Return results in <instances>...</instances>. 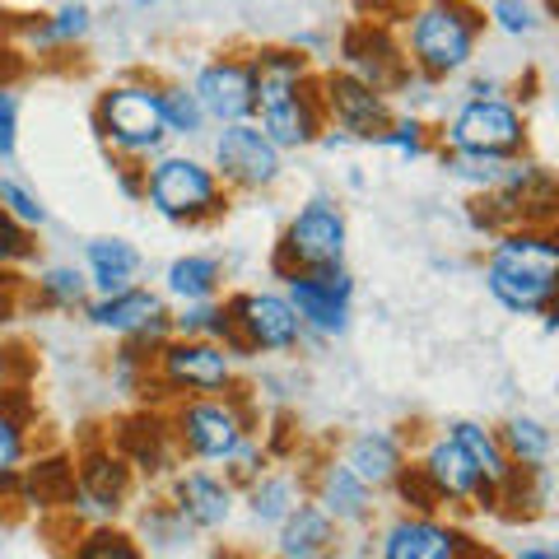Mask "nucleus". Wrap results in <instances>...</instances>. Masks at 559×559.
Listing matches in <instances>:
<instances>
[{"mask_svg":"<svg viewBox=\"0 0 559 559\" xmlns=\"http://www.w3.org/2000/svg\"><path fill=\"white\" fill-rule=\"evenodd\" d=\"M349 252V219L345 205L331 191H312V197L285 219L271 252V275H294V271H326L345 266Z\"/></svg>","mask_w":559,"mask_h":559,"instance_id":"nucleus-7","label":"nucleus"},{"mask_svg":"<svg viewBox=\"0 0 559 559\" xmlns=\"http://www.w3.org/2000/svg\"><path fill=\"white\" fill-rule=\"evenodd\" d=\"M234 388H242V373H238V355L229 345L168 336L159 349H154L150 396H159V406L187 401V396H224Z\"/></svg>","mask_w":559,"mask_h":559,"instance_id":"nucleus-6","label":"nucleus"},{"mask_svg":"<svg viewBox=\"0 0 559 559\" xmlns=\"http://www.w3.org/2000/svg\"><path fill=\"white\" fill-rule=\"evenodd\" d=\"M14 355H20V349H14V345H5V326H0V388H10V373H5V364L14 359Z\"/></svg>","mask_w":559,"mask_h":559,"instance_id":"nucleus-47","label":"nucleus"},{"mask_svg":"<svg viewBox=\"0 0 559 559\" xmlns=\"http://www.w3.org/2000/svg\"><path fill=\"white\" fill-rule=\"evenodd\" d=\"M80 318L94 331H103V336L131 341L140 349H150V355L173 336V322H168L173 308H168V299L159 289L145 285V280L131 285V289H117V294H94Z\"/></svg>","mask_w":559,"mask_h":559,"instance_id":"nucleus-14","label":"nucleus"},{"mask_svg":"<svg viewBox=\"0 0 559 559\" xmlns=\"http://www.w3.org/2000/svg\"><path fill=\"white\" fill-rule=\"evenodd\" d=\"M164 499L197 536H219L238 518V485L215 466H178L164 480Z\"/></svg>","mask_w":559,"mask_h":559,"instance_id":"nucleus-16","label":"nucleus"},{"mask_svg":"<svg viewBox=\"0 0 559 559\" xmlns=\"http://www.w3.org/2000/svg\"><path fill=\"white\" fill-rule=\"evenodd\" d=\"M0 210H5L14 224L33 229V234H43V229H47V219H51L47 201H43L24 178H14V173H0Z\"/></svg>","mask_w":559,"mask_h":559,"instance_id":"nucleus-40","label":"nucleus"},{"mask_svg":"<svg viewBox=\"0 0 559 559\" xmlns=\"http://www.w3.org/2000/svg\"><path fill=\"white\" fill-rule=\"evenodd\" d=\"M38 261V234L24 229V224H14L5 210H0V271L5 275H20L24 266Z\"/></svg>","mask_w":559,"mask_h":559,"instance_id":"nucleus-42","label":"nucleus"},{"mask_svg":"<svg viewBox=\"0 0 559 559\" xmlns=\"http://www.w3.org/2000/svg\"><path fill=\"white\" fill-rule=\"evenodd\" d=\"M28 51H75L94 33V10L84 0H61L57 10L33 14L20 24Z\"/></svg>","mask_w":559,"mask_h":559,"instance_id":"nucleus-29","label":"nucleus"},{"mask_svg":"<svg viewBox=\"0 0 559 559\" xmlns=\"http://www.w3.org/2000/svg\"><path fill=\"white\" fill-rule=\"evenodd\" d=\"M205 159L229 197H257V191H271L280 178H285V154L257 131V121L210 127Z\"/></svg>","mask_w":559,"mask_h":559,"instance_id":"nucleus-11","label":"nucleus"},{"mask_svg":"<svg viewBox=\"0 0 559 559\" xmlns=\"http://www.w3.org/2000/svg\"><path fill=\"white\" fill-rule=\"evenodd\" d=\"M33 439H38V415L24 392V382L0 388V485H10L33 457Z\"/></svg>","mask_w":559,"mask_h":559,"instance_id":"nucleus-27","label":"nucleus"},{"mask_svg":"<svg viewBox=\"0 0 559 559\" xmlns=\"http://www.w3.org/2000/svg\"><path fill=\"white\" fill-rule=\"evenodd\" d=\"M20 294H24V280L0 271V326H5L14 312H20Z\"/></svg>","mask_w":559,"mask_h":559,"instance_id":"nucleus-45","label":"nucleus"},{"mask_svg":"<svg viewBox=\"0 0 559 559\" xmlns=\"http://www.w3.org/2000/svg\"><path fill=\"white\" fill-rule=\"evenodd\" d=\"M14 154H20V94L0 80V164H10Z\"/></svg>","mask_w":559,"mask_h":559,"instance_id":"nucleus-43","label":"nucleus"},{"mask_svg":"<svg viewBox=\"0 0 559 559\" xmlns=\"http://www.w3.org/2000/svg\"><path fill=\"white\" fill-rule=\"evenodd\" d=\"M411 466L419 471V480L429 485V495L439 499V509L448 513H495L499 495L476 466H471L466 452L452 443L448 429H433L419 452H411Z\"/></svg>","mask_w":559,"mask_h":559,"instance_id":"nucleus-10","label":"nucleus"},{"mask_svg":"<svg viewBox=\"0 0 559 559\" xmlns=\"http://www.w3.org/2000/svg\"><path fill=\"white\" fill-rule=\"evenodd\" d=\"M318 94H322V112H326V127L349 135V145H373V135L388 127L396 117L392 98L378 94L373 84L355 80L349 70L331 66V70H318Z\"/></svg>","mask_w":559,"mask_h":559,"instance_id":"nucleus-17","label":"nucleus"},{"mask_svg":"<svg viewBox=\"0 0 559 559\" xmlns=\"http://www.w3.org/2000/svg\"><path fill=\"white\" fill-rule=\"evenodd\" d=\"M66 559H150V555L140 550V540L121 522H90V527L75 532Z\"/></svg>","mask_w":559,"mask_h":559,"instance_id":"nucleus-35","label":"nucleus"},{"mask_svg":"<svg viewBox=\"0 0 559 559\" xmlns=\"http://www.w3.org/2000/svg\"><path fill=\"white\" fill-rule=\"evenodd\" d=\"M499 448L513 471H546L555 466V429L532 411H513L503 425H495Z\"/></svg>","mask_w":559,"mask_h":559,"instance_id":"nucleus-30","label":"nucleus"},{"mask_svg":"<svg viewBox=\"0 0 559 559\" xmlns=\"http://www.w3.org/2000/svg\"><path fill=\"white\" fill-rule=\"evenodd\" d=\"M145 205L164 224L201 229V224H215L229 215L234 197L224 191L205 154H197L191 145H168L154 159H145Z\"/></svg>","mask_w":559,"mask_h":559,"instance_id":"nucleus-4","label":"nucleus"},{"mask_svg":"<svg viewBox=\"0 0 559 559\" xmlns=\"http://www.w3.org/2000/svg\"><path fill=\"white\" fill-rule=\"evenodd\" d=\"M280 294L299 312L308 341H336L349 331V318H355L359 285H355V275H349V266H326V271L280 275Z\"/></svg>","mask_w":559,"mask_h":559,"instance_id":"nucleus-13","label":"nucleus"},{"mask_svg":"<svg viewBox=\"0 0 559 559\" xmlns=\"http://www.w3.org/2000/svg\"><path fill=\"white\" fill-rule=\"evenodd\" d=\"M112 448L127 457V466L135 471V480H168L173 471L182 466L164 406H145V411H135V415L121 419Z\"/></svg>","mask_w":559,"mask_h":559,"instance_id":"nucleus-22","label":"nucleus"},{"mask_svg":"<svg viewBox=\"0 0 559 559\" xmlns=\"http://www.w3.org/2000/svg\"><path fill=\"white\" fill-rule=\"evenodd\" d=\"M159 112H164L168 140H182V145H191V140L210 135V121H205L201 103H197V94H191L187 80H159Z\"/></svg>","mask_w":559,"mask_h":559,"instance_id":"nucleus-34","label":"nucleus"},{"mask_svg":"<svg viewBox=\"0 0 559 559\" xmlns=\"http://www.w3.org/2000/svg\"><path fill=\"white\" fill-rule=\"evenodd\" d=\"M173 336H187V341H219L229 345V308L224 299H205V304H178L173 308Z\"/></svg>","mask_w":559,"mask_h":559,"instance_id":"nucleus-39","label":"nucleus"},{"mask_svg":"<svg viewBox=\"0 0 559 559\" xmlns=\"http://www.w3.org/2000/svg\"><path fill=\"white\" fill-rule=\"evenodd\" d=\"M127 5H135V10H154V5H164V0H127Z\"/></svg>","mask_w":559,"mask_h":559,"instance_id":"nucleus-49","label":"nucleus"},{"mask_svg":"<svg viewBox=\"0 0 559 559\" xmlns=\"http://www.w3.org/2000/svg\"><path fill=\"white\" fill-rule=\"evenodd\" d=\"M187 84H191V94H197L210 127L252 121V61H248V51H242V47H229V51L205 57Z\"/></svg>","mask_w":559,"mask_h":559,"instance_id":"nucleus-19","label":"nucleus"},{"mask_svg":"<svg viewBox=\"0 0 559 559\" xmlns=\"http://www.w3.org/2000/svg\"><path fill=\"white\" fill-rule=\"evenodd\" d=\"M513 559H559V550L550 546V540H532V546H522Z\"/></svg>","mask_w":559,"mask_h":559,"instance_id":"nucleus-46","label":"nucleus"},{"mask_svg":"<svg viewBox=\"0 0 559 559\" xmlns=\"http://www.w3.org/2000/svg\"><path fill=\"white\" fill-rule=\"evenodd\" d=\"M373 150H388L396 159H429L439 150V135H433V121L419 112H396L388 127L373 135Z\"/></svg>","mask_w":559,"mask_h":559,"instance_id":"nucleus-36","label":"nucleus"},{"mask_svg":"<svg viewBox=\"0 0 559 559\" xmlns=\"http://www.w3.org/2000/svg\"><path fill=\"white\" fill-rule=\"evenodd\" d=\"M131 536L140 540V550L145 555H182L197 546V532L187 527V522L173 513V503L168 499H154V503H140L135 509V522H131Z\"/></svg>","mask_w":559,"mask_h":559,"instance_id":"nucleus-32","label":"nucleus"},{"mask_svg":"<svg viewBox=\"0 0 559 559\" xmlns=\"http://www.w3.org/2000/svg\"><path fill=\"white\" fill-rule=\"evenodd\" d=\"M173 443H178V457L191 466H224L234 452L261 433V411L252 388L224 392V396H187V401H168L164 406Z\"/></svg>","mask_w":559,"mask_h":559,"instance_id":"nucleus-3","label":"nucleus"},{"mask_svg":"<svg viewBox=\"0 0 559 559\" xmlns=\"http://www.w3.org/2000/svg\"><path fill=\"white\" fill-rule=\"evenodd\" d=\"M80 271L90 280L94 294H117V289L140 285V275H145V252L121 234H98L80 248Z\"/></svg>","mask_w":559,"mask_h":559,"instance_id":"nucleus-25","label":"nucleus"},{"mask_svg":"<svg viewBox=\"0 0 559 559\" xmlns=\"http://www.w3.org/2000/svg\"><path fill=\"white\" fill-rule=\"evenodd\" d=\"M341 70H349V75L364 80V84H373V90L388 94V98L411 80V66H406V51H401L396 33L373 24V20H359V24L345 28Z\"/></svg>","mask_w":559,"mask_h":559,"instance_id":"nucleus-20","label":"nucleus"},{"mask_svg":"<svg viewBox=\"0 0 559 559\" xmlns=\"http://www.w3.org/2000/svg\"><path fill=\"white\" fill-rule=\"evenodd\" d=\"M215 559H242V555H215Z\"/></svg>","mask_w":559,"mask_h":559,"instance_id":"nucleus-51","label":"nucleus"},{"mask_svg":"<svg viewBox=\"0 0 559 559\" xmlns=\"http://www.w3.org/2000/svg\"><path fill=\"white\" fill-rule=\"evenodd\" d=\"M345 546V532L331 522L318 503L304 499L280 527L271 532V555L275 559H322Z\"/></svg>","mask_w":559,"mask_h":559,"instance_id":"nucleus-26","label":"nucleus"},{"mask_svg":"<svg viewBox=\"0 0 559 559\" xmlns=\"http://www.w3.org/2000/svg\"><path fill=\"white\" fill-rule=\"evenodd\" d=\"M304 489H308V499L318 503V509L336 522V527L345 536H355V532H369L373 522H378V499L369 485H364L355 471H349L336 452H322L312 466H304Z\"/></svg>","mask_w":559,"mask_h":559,"instance_id":"nucleus-18","label":"nucleus"},{"mask_svg":"<svg viewBox=\"0 0 559 559\" xmlns=\"http://www.w3.org/2000/svg\"><path fill=\"white\" fill-rule=\"evenodd\" d=\"M224 308H229V349L238 355V364L261 359V355H299L308 345L299 312L289 308V299L280 289H238L224 294Z\"/></svg>","mask_w":559,"mask_h":559,"instance_id":"nucleus-9","label":"nucleus"},{"mask_svg":"<svg viewBox=\"0 0 559 559\" xmlns=\"http://www.w3.org/2000/svg\"><path fill=\"white\" fill-rule=\"evenodd\" d=\"M261 559H275V555H261Z\"/></svg>","mask_w":559,"mask_h":559,"instance_id":"nucleus-52","label":"nucleus"},{"mask_svg":"<svg viewBox=\"0 0 559 559\" xmlns=\"http://www.w3.org/2000/svg\"><path fill=\"white\" fill-rule=\"evenodd\" d=\"M150 364H154L150 349H140V345H131V341H117L112 364H108L112 388L127 392V396H150Z\"/></svg>","mask_w":559,"mask_h":559,"instance_id":"nucleus-41","label":"nucleus"},{"mask_svg":"<svg viewBox=\"0 0 559 559\" xmlns=\"http://www.w3.org/2000/svg\"><path fill=\"white\" fill-rule=\"evenodd\" d=\"M443 429L452 433V443H457L466 457H471V466H476L480 476L495 485V495H503V485L513 480V466H509V457H503L495 425H485V419H448ZM495 513H499V509H495Z\"/></svg>","mask_w":559,"mask_h":559,"instance_id":"nucleus-31","label":"nucleus"},{"mask_svg":"<svg viewBox=\"0 0 559 559\" xmlns=\"http://www.w3.org/2000/svg\"><path fill=\"white\" fill-rule=\"evenodd\" d=\"M336 457L355 471V476L373 489V495H388V489L401 480V471L411 466V439L401 429L388 425H369V429H355L345 433Z\"/></svg>","mask_w":559,"mask_h":559,"instance_id":"nucleus-21","label":"nucleus"},{"mask_svg":"<svg viewBox=\"0 0 559 559\" xmlns=\"http://www.w3.org/2000/svg\"><path fill=\"white\" fill-rule=\"evenodd\" d=\"M433 159H439L448 178L462 182L471 197L495 191L503 182V168H509V159H495V154H466V150H433Z\"/></svg>","mask_w":559,"mask_h":559,"instance_id":"nucleus-38","label":"nucleus"},{"mask_svg":"<svg viewBox=\"0 0 559 559\" xmlns=\"http://www.w3.org/2000/svg\"><path fill=\"white\" fill-rule=\"evenodd\" d=\"M5 503H14V480H10V485H0V509H5Z\"/></svg>","mask_w":559,"mask_h":559,"instance_id":"nucleus-48","label":"nucleus"},{"mask_svg":"<svg viewBox=\"0 0 559 559\" xmlns=\"http://www.w3.org/2000/svg\"><path fill=\"white\" fill-rule=\"evenodd\" d=\"M485 294L513 318H540L559 308V242L550 224H513L489 234L480 261Z\"/></svg>","mask_w":559,"mask_h":559,"instance_id":"nucleus-1","label":"nucleus"},{"mask_svg":"<svg viewBox=\"0 0 559 559\" xmlns=\"http://www.w3.org/2000/svg\"><path fill=\"white\" fill-rule=\"evenodd\" d=\"M439 150H466V154H495V159H518L532 150V121L527 108L513 94L495 98H462L439 127Z\"/></svg>","mask_w":559,"mask_h":559,"instance_id":"nucleus-8","label":"nucleus"},{"mask_svg":"<svg viewBox=\"0 0 559 559\" xmlns=\"http://www.w3.org/2000/svg\"><path fill=\"white\" fill-rule=\"evenodd\" d=\"M257 131L271 140L280 154H304L318 145V135L326 131V112H322V94H318V80L294 90L289 98H275L266 108L252 112Z\"/></svg>","mask_w":559,"mask_h":559,"instance_id":"nucleus-23","label":"nucleus"},{"mask_svg":"<svg viewBox=\"0 0 559 559\" xmlns=\"http://www.w3.org/2000/svg\"><path fill=\"white\" fill-rule=\"evenodd\" d=\"M546 5H550V0H546Z\"/></svg>","mask_w":559,"mask_h":559,"instance_id":"nucleus-53","label":"nucleus"},{"mask_svg":"<svg viewBox=\"0 0 559 559\" xmlns=\"http://www.w3.org/2000/svg\"><path fill=\"white\" fill-rule=\"evenodd\" d=\"M308 499L304 489V466H285L271 462L257 480H248L238 489V513H248V522L257 532H275L299 503Z\"/></svg>","mask_w":559,"mask_h":559,"instance_id":"nucleus-24","label":"nucleus"},{"mask_svg":"<svg viewBox=\"0 0 559 559\" xmlns=\"http://www.w3.org/2000/svg\"><path fill=\"white\" fill-rule=\"evenodd\" d=\"M112 182H117V191H121V197H127L131 205H145V164L112 159Z\"/></svg>","mask_w":559,"mask_h":559,"instance_id":"nucleus-44","label":"nucleus"},{"mask_svg":"<svg viewBox=\"0 0 559 559\" xmlns=\"http://www.w3.org/2000/svg\"><path fill=\"white\" fill-rule=\"evenodd\" d=\"M28 294L43 312H84V304L94 299L90 280H84L75 261H47V266H38V275L28 280Z\"/></svg>","mask_w":559,"mask_h":559,"instance_id":"nucleus-33","label":"nucleus"},{"mask_svg":"<svg viewBox=\"0 0 559 559\" xmlns=\"http://www.w3.org/2000/svg\"><path fill=\"white\" fill-rule=\"evenodd\" d=\"M401 51L415 80L425 84H452L471 75L485 43V14L476 0H415L401 14Z\"/></svg>","mask_w":559,"mask_h":559,"instance_id":"nucleus-2","label":"nucleus"},{"mask_svg":"<svg viewBox=\"0 0 559 559\" xmlns=\"http://www.w3.org/2000/svg\"><path fill=\"white\" fill-rule=\"evenodd\" d=\"M322 559H355V555H349V550L341 546V550H331V555H322Z\"/></svg>","mask_w":559,"mask_h":559,"instance_id":"nucleus-50","label":"nucleus"},{"mask_svg":"<svg viewBox=\"0 0 559 559\" xmlns=\"http://www.w3.org/2000/svg\"><path fill=\"white\" fill-rule=\"evenodd\" d=\"M480 14H485V28H495V33H503V38H513V43H527V38H536V33L546 28L550 5L546 0H489Z\"/></svg>","mask_w":559,"mask_h":559,"instance_id":"nucleus-37","label":"nucleus"},{"mask_svg":"<svg viewBox=\"0 0 559 559\" xmlns=\"http://www.w3.org/2000/svg\"><path fill=\"white\" fill-rule=\"evenodd\" d=\"M135 499V471L112 443H84L70 462V509L90 522H117Z\"/></svg>","mask_w":559,"mask_h":559,"instance_id":"nucleus-12","label":"nucleus"},{"mask_svg":"<svg viewBox=\"0 0 559 559\" xmlns=\"http://www.w3.org/2000/svg\"><path fill=\"white\" fill-rule=\"evenodd\" d=\"M480 540L457 518L443 513H392L373 532V559H466Z\"/></svg>","mask_w":559,"mask_h":559,"instance_id":"nucleus-15","label":"nucleus"},{"mask_svg":"<svg viewBox=\"0 0 559 559\" xmlns=\"http://www.w3.org/2000/svg\"><path fill=\"white\" fill-rule=\"evenodd\" d=\"M90 127L98 135V145L108 150L112 159H127V164H145L173 145L164 131L159 80L154 75H121L108 90H98Z\"/></svg>","mask_w":559,"mask_h":559,"instance_id":"nucleus-5","label":"nucleus"},{"mask_svg":"<svg viewBox=\"0 0 559 559\" xmlns=\"http://www.w3.org/2000/svg\"><path fill=\"white\" fill-rule=\"evenodd\" d=\"M159 294L168 299V308L224 299V261L215 252H182V257H173L164 266Z\"/></svg>","mask_w":559,"mask_h":559,"instance_id":"nucleus-28","label":"nucleus"}]
</instances>
